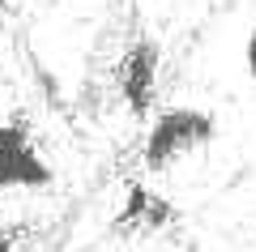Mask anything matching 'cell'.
<instances>
[{
    "label": "cell",
    "mask_w": 256,
    "mask_h": 252,
    "mask_svg": "<svg viewBox=\"0 0 256 252\" xmlns=\"http://www.w3.org/2000/svg\"><path fill=\"white\" fill-rule=\"evenodd\" d=\"M0 252H18V248H13V243L4 239V235H0Z\"/></svg>",
    "instance_id": "obj_7"
},
{
    "label": "cell",
    "mask_w": 256,
    "mask_h": 252,
    "mask_svg": "<svg viewBox=\"0 0 256 252\" xmlns=\"http://www.w3.org/2000/svg\"><path fill=\"white\" fill-rule=\"evenodd\" d=\"M171 222H175V205H171L166 197H158V192H154V201H150V209H146V222H141V231L154 235V231H162V226H171Z\"/></svg>",
    "instance_id": "obj_5"
},
{
    "label": "cell",
    "mask_w": 256,
    "mask_h": 252,
    "mask_svg": "<svg viewBox=\"0 0 256 252\" xmlns=\"http://www.w3.org/2000/svg\"><path fill=\"white\" fill-rule=\"evenodd\" d=\"M52 167L30 141V124L22 116L0 120V188H52Z\"/></svg>",
    "instance_id": "obj_2"
},
{
    "label": "cell",
    "mask_w": 256,
    "mask_h": 252,
    "mask_svg": "<svg viewBox=\"0 0 256 252\" xmlns=\"http://www.w3.org/2000/svg\"><path fill=\"white\" fill-rule=\"evenodd\" d=\"M158 69H162V47H158L154 35H141L137 43L124 52V69H120V94H124L128 111L137 120H146V111L154 107Z\"/></svg>",
    "instance_id": "obj_3"
},
{
    "label": "cell",
    "mask_w": 256,
    "mask_h": 252,
    "mask_svg": "<svg viewBox=\"0 0 256 252\" xmlns=\"http://www.w3.org/2000/svg\"><path fill=\"white\" fill-rule=\"evenodd\" d=\"M218 137V120L201 107H166L154 116L146 137V171H166L175 158L192 150H205V145Z\"/></svg>",
    "instance_id": "obj_1"
},
{
    "label": "cell",
    "mask_w": 256,
    "mask_h": 252,
    "mask_svg": "<svg viewBox=\"0 0 256 252\" xmlns=\"http://www.w3.org/2000/svg\"><path fill=\"white\" fill-rule=\"evenodd\" d=\"M244 69H248V77L256 81V26L248 30V47H244Z\"/></svg>",
    "instance_id": "obj_6"
},
{
    "label": "cell",
    "mask_w": 256,
    "mask_h": 252,
    "mask_svg": "<svg viewBox=\"0 0 256 252\" xmlns=\"http://www.w3.org/2000/svg\"><path fill=\"white\" fill-rule=\"evenodd\" d=\"M150 201H154V192H150L146 184H128V188H124V205H120V214L111 218V226H120V231H128V226H141V222H146Z\"/></svg>",
    "instance_id": "obj_4"
}]
</instances>
